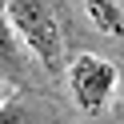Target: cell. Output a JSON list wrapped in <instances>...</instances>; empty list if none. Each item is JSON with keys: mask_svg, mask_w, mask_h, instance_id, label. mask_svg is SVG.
I'll return each instance as SVG.
<instances>
[{"mask_svg": "<svg viewBox=\"0 0 124 124\" xmlns=\"http://www.w3.org/2000/svg\"><path fill=\"white\" fill-rule=\"evenodd\" d=\"M84 8H88V16H92L96 28H104L112 36H124V12H120L116 0H84Z\"/></svg>", "mask_w": 124, "mask_h": 124, "instance_id": "cell-3", "label": "cell"}, {"mask_svg": "<svg viewBox=\"0 0 124 124\" xmlns=\"http://www.w3.org/2000/svg\"><path fill=\"white\" fill-rule=\"evenodd\" d=\"M4 16L44 68H60V28L48 0H4Z\"/></svg>", "mask_w": 124, "mask_h": 124, "instance_id": "cell-1", "label": "cell"}, {"mask_svg": "<svg viewBox=\"0 0 124 124\" xmlns=\"http://www.w3.org/2000/svg\"><path fill=\"white\" fill-rule=\"evenodd\" d=\"M20 120H24V116H20L16 104H4V108H0V124H20Z\"/></svg>", "mask_w": 124, "mask_h": 124, "instance_id": "cell-5", "label": "cell"}, {"mask_svg": "<svg viewBox=\"0 0 124 124\" xmlns=\"http://www.w3.org/2000/svg\"><path fill=\"white\" fill-rule=\"evenodd\" d=\"M116 4H120V8H124V0H116Z\"/></svg>", "mask_w": 124, "mask_h": 124, "instance_id": "cell-7", "label": "cell"}, {"mask_svg": "<svg viewBox=\"0 0 124 124\" xmlns=\"http://www.w3.org/2000/svg\"><path fill=\"white\" fill-rule=\"evenodd\" d=\"M68 84H72V96L84 112H100L104 100L112 96L116 88V68L108 60L92 56V52H80V56L68 64Z\"/></svg>", "mask_w": 124, "mask_h": 124, "instance_id": "cell-2", "label": "cell"}, {"mask_svg": "<svg viewBox=\"0 0 124 124\" xmlns=\"http://www.w3.org/2000/svg\"><path fill=\"white\" fill-rule=\"evenodd\" d=\"M20 32L8 24V16H0V64H8V68H20L24 64V48H20Z\"/></svg>", "mask_w": 124, "mask_h": 124, "instance_id": "cell-4", "label": "cell"}, {"mask_svg": "<svg viewBox=\"0 0 124 124\" xmlns=\"http://www.w3.org/2000/svg\"><path fill=\"white\" fill-rule=\"evenodd\" d=\"M4 104H8V96H4V84H0V108H4Z\"/></svg>", "mask_w": 124, "mask_h": 124, "instance_id": "cell-6", "label": "cell"}]
</instances>
